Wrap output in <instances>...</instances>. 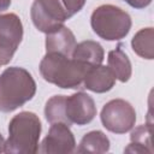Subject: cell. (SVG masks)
<instances>
[{"instance_id":"1","label":"cell","mask_w":154,"mask_h":154,"mask_svg":"<svg viewBox=\"0 0 154 154\" xmlns=\"http://www.w3.org/2000/svg\"><path fill=\"white\" fill-rule=\"evenodd\" d=\"M90 66L59 53H46L40 63L42 78L61 89L82 88Z\"/></svg>"},{"instance_id":"2","label":"cell","mask_w":154,"mask_h":154,"mask_svg":"<svg viewBox=\"0 0 154 154\" xmlns=\"http://www.w3.org/2000/svg\"><path fill=\"white\" fill-rule=\"evenodd\" d=\"M36 93V82L31 73L18 66H11L0 75V112L10 113L30 101Z\"/></svg>"},{"instance_id":"3","label":"cell","mask_w":154,"mask_h":154,"mask_svg":"<svg viewBox=\"0 0 154 154\" xmlns=\"http://www.w3.org/2000/svg\"><path fill=\"white\" fill-rule=\"evenodd\" d=\"M41 120L37 114L29 111L19 112L8 123V137L5 141L7 154H35L38 152Z\"/></svg>"},{"instance_id":"4","label":"cell","mask_w":154,"mask_h":154,"mask_svg":"<svg viewBox=\"0 0 154 154\" xmlns=\"http://www.w3.org/2000/svg\"><path fill=\"white\" fill-rule=\"evenodd\" d=\"M87 0H34L30 17L37 30L48 34L78 13Z\"/></svg>"},{"instance_id":"5","label":"cell","mask_w":154,"mask_h":154,"mask_svg":"<svg viewBox=\"0 0 154 154\" xmlns=\"http://www.w3.org/2000/svg\"><path fill=\"white\" fill-rule=\"evenodd\" d=\"M131 17L128 12L114 5H101L96 7L90 17L93 31L106 41H119L131 29Z\"/></svg>"},{"instance_id":"6","label":"cell","mask_w":154,"mask_h":154,"mask_svg":"<svg viewBox=\"0 0 154 154\" xmlns=\"http://www.w3.org/2000/svg\"><path fill=\"white\" fill-rule=\"evenodd\" d=\"M100 119L106 130L120 135L135 126L136 111L130 102L123 99H113L102 107Z\"/></svg>"},{"instance_id":"7","label":"cell","mask_w":154,"mask_h":154,"mask_svg":"<svg viewBox=\"0 0 154 154\" xmlns=\"http://www.w3.org/2000/svg\"><path fill=\"white\" fill-rule=\"evenodd\" d=\"M23 38V24L16 13L0 14V66L7 65Z\"/></svg>"},{"instance_id":"8","label":"cell","mask_w":154,"mask_h":154,"mask_svg":"<svg viewBox=\"0 0 154 154\" xmlns=\"http://www.w3.org/2000/svg\"><path fill=\"white\" fill-rule=\"evenodd\" d=\"M96 116V106L90 95L84 91L75 93L65 97V119L70 126L72 124L87 125Z\"/></svg>"},{"instance_id":"9","label":"cell","mask_w":154,"mask_h":154,"mask_svg":"<svg viewBox=\"0 0 154 154\" xmlns=\"http://www.w3.org/2000/svg\"><path fill=\"white\" fill-rule=\"evenodd\" d=\"M76 150V140L65 123L51 124L47 136L43 138L38 152L42 154H70Z\"/></svg>"},{"instance_id":"10","label":"cell","mask_w":154,"mask_h":154,"mask_svg":"<svg viewBox=\"0 0 154 154\" xmlns=\"http://www.w3.org/2000/svg\"><path fill=\"white\" fill-rule=\"evenodd\" d=\"M116 76L108 66L97 65L89 69L87 72L83 85L88 90L97 94L109 91L116 84Z\"/></svg>"},{"instance_id":"11","label":"cell","mask_w":154,"mask_h":154,"mask_svg":"<svg viewBox=\"0 0 154 154\" xmlns=\"http://www.w3.org/2000/svg\"><path fill=\"white\" fill-rule=\"evenodd\" d=\"M46 52L59 53L71 57L76 46V37L73 32L65 25H61L57 30L46 34Z\"/></svg>"},{"instance_id":"12","label":"cell","mask_w":154,"mask_h":154,"mask_svg":"<svg viewBox=\"0 0 154 154\" xmlns=\"http://www.w3.org/2000/svg\"><path fill=\"white\" fill-rule=\"evenodd\" d=\"M71 57L93 67V66L101 65V63L103 61L105 51L99 42L87 40V41L76 43Z\"/></svg>"},{"instance_id":"13","label":"cell","mask_w":154,"mask_h":154,"mask_svg":"<svg viewBox=\"0 0 154 154\" xmlns=\"http://www.w3.org/2000/svg\"><path fill=\"white\" fill-rule=\"evenodd\" d=\"M122 47L123 45L119 43L116 49L108 53L107 63H108V67L113 71L116 78L122 83H125L130 79L132 75V67L129 57L125 54Z\"/></svg>"},{"instance_id":"14","label":"cell","mask_w":154,"mask_h":154,"mask_svg":"<svg viewBox=\"0 0 154 154\" xmlns=\"http://www.w3.org/2000/svg\"><path fill=\"white\" fill-rule=\"evenodd\" d=\"M131 135H130V141L131 143L124 149L125 153H131V154H142V153H148L152 154L153 147H152V141H150V126L149 125H140L137 128L131 129Z\"/></svg>"},{"instance_id":"15","label":"cell","mask_w":154,"mask_h":154,"mask_svg":"<svg viewBox=\"0 0 154 154\" xmlns=\"http://www.w3.org/2000/svg\"><path fill=\"white\" fill-rule=\"evenodd\" d=\"M131 47L138 57L152 60L154 58V29L148 26L138 30L131 40Z\"/></svg>"},{"instance_id":"16","label":"cell","mask_w":154,"mask_h":154,"mask_svg":"<svg viewBox=\"0 0 154 154\" xmlns=\"http://www.w3.org/2000/svg\"><path fill=\"white\" fill-rule=\"evenodd\" d=\"M109 140L108 137L100 130H94V131H89L88 134H85L79 144L78 148L76 149L77 153H96V154H101V153H107L109 150Z\"/></svg>"},{"instance_id":"17","label":"cell","mask_w":154,"mask_h":154,"mask_svg":"<svg viewBox=\"0 0 154 154\" xmlns=\"http://www.w3.org/2000/svg\"><path fill=\"white\" fill-rule=\"evenodd\" d=\"M65 95H54L46 102L45 117L49 124L53 123H65Z\"/></svg>"},{"instance_id":"18","label":"cell","mask_w":154,"mask_h":154,"mask_svg":"<svg viewBox=\"0 0 154 154\" xmlns=\"http://www.w3.org/2000/svg\"><path fill=\"white\" fill-rule=\"evenodd\" d=\"M123 1H125L129 6L137 8V10H142L147 6H149L152 2V0H123Z\"/></svg>"},{"instance_id":"19","label":"cell","mask_w":154,"mask_h":154,"mask_svg":"<svg viewBox=\"0 0 154 154\" xmlns=\"http://www.w3.org/2000/svg\"><path fill=\"white\" fill-rule=\"evenodd\" d=\"M11 5V0H0V12L6 11Z\"/></svg>"},{"instance_id":"20","label":"cell","mask_w":154,"mask_h":154,"mask_svg":"<svg viewBox=\"0 0 154 154\" xmlns=\"http://www.w3.org/2000/svg\"><path fill=\"white\" fill-rule=\"evenodd\" d=\"M4 150H5V140L0 134V153H4Z\"/></svg>"}]
</instances>
